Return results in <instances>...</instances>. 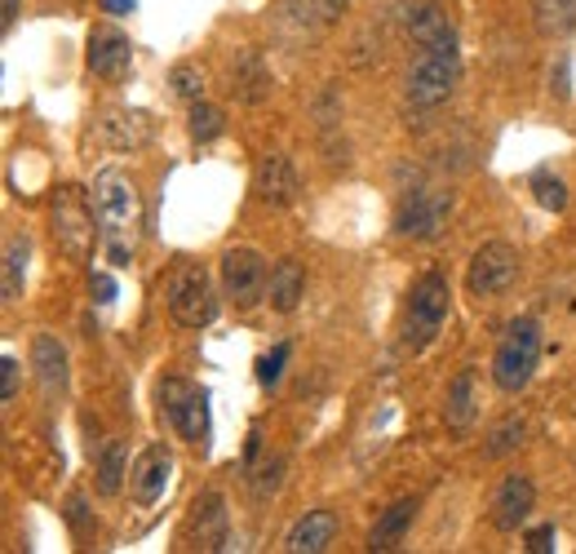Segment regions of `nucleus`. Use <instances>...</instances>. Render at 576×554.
<instances>
[{
	"instance_id": "obj_1",
	"label": "nucleus",
	"mask_w": 576,
	"mask_h": 554,
	"mask_svg": "<svg viewBox=\"0 0 576 554\" xmlns=\"http://www.w3.org/2000/svg\"><path fill=\"white\" fill-rule=\"evenodd\" d=\"M94 209H98V235L107 244L111 266H129L138 231H142V200H138V187L129 182V173L103 169L94 178Z\"/></svg>"
},
{
	"instance_id": "obj_2",
	"label": "nucleus",
	"mask_w": 576,
	"mask_h": 554,
	"mask_svg": "<svg viewBox=\"0 0 576 554\" xmlns=\"http://www.w3.org/2000/svg\"><path fill=\"white\" fill-rule=\"evenodd\" d=\"M536 364H541V324L523 316V320H514L505 329V338H501V347L492 355V382L505 395H519L532 382Z\"/></svg>"
},
{
	"instance_id": "obj_3",
	"label": "nucleus",
	"mask_w": 576,
	"mask_h": 554,
	"mask_svg": "<svg viewBox=\"0 0 576 554\" xmlns=\"http://www.w3.org/2000/svg\"><path fill=\"white\" fill-rule=\"evenodd\" d=\"M448 280L439 270H430V275H422V280L413 285V298H408V320H404V347L408 351H426L435 338H439V329H444V320H448Z\"/></svg>"
},
{
	"instance_id": "obj_4",
	"label": "nucleus",
	"mask_w": 576,
	"mask_h": 554,
	"mask_svg": "<svg viewBox=\"0 0 576 554\" xmlns=\"http://www.w3.org/2000/svg\"><path fill=\"white\" fill-rule=\"evenodd\" d=\"M461 76V58L457 45H439V50H422V58L408 72V103L413 107H439L452 98Z\"/></svg>"
},
{
	"instance_id": "obj_5",
	"label": "nucleus",
	"mask_w": 576,
	"mask_h": 554,
	"mask_svg": "<svg viewBox=\"0 0 576 554\" xmlns=\"http://www.w3.org/2000/svg\"><path fill=\"white\" fill-rule=\"evenodd\" d=\"M452 209H457V195L448 187H417V191L404 195V204L395 213V231L408 235V239H422V244L439 239Z\"/></svg>"
},
{
	"instance_id": "obj_6",
	"label": "nucleus",
	"mask_w": 576,
	"mask_h": 554,
	"mask_svg": "<svg viewBox=\"0 0 576 554\" xmlns=\"http://www.w3.org/2000/svg\"><path fill=\"white\" fill-rule=\"evenodd\" d=\"M169 316L182 329H204L217 320V294L204 266H182L169 280Z\"/></svg>"
},
{
	"instance_id": "obj_7",
	"label": "nucleus",
	"mask_w": 576,
	"mask_h": 554,
	"mask_svg": "<svg viewBox=\"0 0 576 554\" xmlns=\"http://www.w3.org/2000/svg\"><path fill=\"white\" fill-rule=\"evenodd\" d=\"M94 226H98V209L81 195V187H63L54 195V235L72 262H85L94 253Z\"/></svg>"
},
{
	"instance_id": "obj_8",
	"label": "nucleus",
	"mask_w": 576,
	"mask_h": 554,
	"mask_svg": "<svg viewBox=\"0 0 576 554\" xmlns=\"http://www.w3.org/2000/svg\"><path fill=\"white\" fill-rule=\"evenodd\" d=\"M160 413L186 444H204L209 439V395L200 386H191L182 377H169L160 386Z\"/></svg>"
},
{
	"instance_id": "obj_9",
	"label": "nucleus",
	"mask_w": 576,
	"mask_h": 554,
	"mask_svg": "<svg viewBox=\"0 0 576 554\" xmlns=\"http://www.w3.org/2000/svg\"><path fill=\"white\" fill-rule=\"evenodd\" d=\"M519 280V253L505 239H488L474 248L470 270H466V289L470 298H497Z\"/></svg>"
},
{
	"instance_id": "obj_10",
	"label": "nucleus",
	"mask_w": 576,
	"mask_h": 554,
	"mask_svg": "<svg viewBox=\"0 0 576 554\" xmlns=\"http://www.w3.org/2000/svg\"><path fill=\"white\" fill-rule=\"evenodd\" d=\"M266 285H270V270H266V257L257 248H226L222 253V294L239 311L257 307Z\"/></svg>"
},
{
	"instance_id": "obj_11",
	"label": "nucleus",
	"mask_w": 576,
	"mask_h": 554,
	"mask_svg": "<svg viewBox=\"0 0 576 554\" xmlns=\"http://www.w3.org/2000/svg\"><path fill=\"white\" fill-rule=\"evenodd\" d=\"M399 23H404V32H408V41L417 50L457 45V28H452V19H448V10L439 6V0H404Z\"/></svg>"
},
{
	"instance_id": "obj_12",
	"label": "nucleus",
	"mask_w": 576,
	"mask_h": 554,
	"mask_svg": "<svg viewBox=\"0 0 576 554\" xmlns=\"http://www.w3.org/2000/svg\"><path fill=\"white\" fill-rule=\"evenodd\" d=\"M169 479H173V457H169L164 444H151L129 466V497L138 505H156L169 492Z\"/></svg>"
},
{
	"instance_id": "obj_13",
	"label": "nucleus",
	"mask_w": 576,
	"mask_h": 554,
	"mask_svg": "<svg viewBox=\"0 0 576 554\" xmlns=\"http://www.w3.org/2000/svg\"><path fill=\"white\" fill-rule=\"evenodd\" d=\"M253 195L270 209H284V204H294L298 200V169L294 160H288L284 151H270L262 156L257 173H253Z\"/></svg>"
},
{
	"instance_id": "obj_14",
	"label": "nucleus",
	"mask_w": 576,
	"mask_h": 554,
	"mask_svg": "<svg viewBox=\"0 0 576 554\" xmlns=\"http://www.w3.org/2000/svg\"><path fill=\"white\" fill-rule=\"evenodd\" d=\"M536 505V488L527 475H505L492 492V528L497 532H519V523L527 519V510Z\"/></svg>"
},
{
	"instance_id": "obj_15",
	"label": "nucleus",
	"mask_w": 576,
	"mask_h": 554,
	"mask_svg": "<svg viewBox=\"0 0 576 554\" xmlns=\"http://www.w3.org/2000/svg\"><path fill=\"white\" fill-rule=\"evenodd\" d=\"M89 72L94 76H103V81H125L129 76V67H134V45H129V36H120V32H111V28H98L94 36H89Z\"/></svg>"
},
{
	"instance_id": "obj_16",
	"label": "nucleus",
	"mask_w": 576,
	"mask_h": 554,
	"mask_svg": "<svg viewBox=\"0 0 576 554\" xmlns=\"http://www.w3.org/2000/svg\"><path fill=\"white\" fill-rule=\"evenodd\" d=\"M186 532H191L195 550H222L226 545V501H222V492H204L195 501Z\"/></svg>"
},
{
	"instance_id": "obj_17",
	"label": "nucleus",
	"mask_w": 576,
	"mask_h": 554,
	"mask_svg": "<svg viewBox=\"0 0 576 554\" xmlns=\"http://www.w3.org/2000/svg\"><path fill=\"white\" fill-rule=\"evenodd\" d=\"M333 536H338V514L333 510H307L294 523V532H288L284 550L288 554H324L333 545Z\"/></svg>"
},
{
	"instance_id": "obj_18",
	"label": "nucleus",
	"mask_w": 576,
	"mask_h": 554,
	"mask_svg": "<svg viewBox=\"0 0 576 554\" xmlns=\"http://www.w3.org/2000/svg\"><path fill=\"white\" fill-rule=\"evenodd\" d=\"M32 364H36V382H41L45 399H58L67 391V347L58 338H50V333H36Z\"/></svg>"
},
{
	"instance_id": "obj_19",
	"label": "nucleus",
	"mask_w": 576,
	"mask_h": 554,
	"mask_svg": "<svg viewBox=\"0 0 576 554\" xmlns=\"http://www.w3.org/2000/svg\"><path fill=\"white\" fill-rule=\"evenodd\" d=\"M479 417V373L474 369H461L448 386V404H444V422L452 435H466Z\"/></svg>"
},
{
	"instance_id": "obj_20",
	"label": "nucleus",
	"mask_w": 576,
	"mask_h": 554,
	"mask_svg": "<svg viewBox=\"0 0 576 554\" xmlns=\"http://www.w3.org/2000/svg\"><path fill=\"white\" fill-rule=\"evenodd\" d=\"M103 138H107V147H116V151H138V147L151 142V116H147V111L116 107V111L103 120Z\"/></svg>"
},
{
	"instance_id": "obj_21",
	"label": "nucleus",
	"mask_w": 576,
	"mask_h": 554,
	"mask_svg": "<svg viewBox=\"0 0 576 554\" xmlns=\"http://www.w3.org/2000/svg\"><path fill=\"white\" fill-rule=\"evenodd\" d=\"M266 294H270V307H275L279 316H288V311H298V302H302V294H307V275H302V266H298L294 257H284V262H275V270H270V285H266Z\"/></svg>"
},
{
	"instance_id": "obj_22",
	"label": "nucleus",
	"mask_w": 576,
	"mask_h": 554,
	"mask_svg": "<svg viewBox=\"0 0 576 554\" xmlns=\"http://www.w3.org/2000/svg\"><path fill=\"white\" fill-rule=\"evenodd\" d=\"M231 94L244 98V103H262L270 94V72H266V63H262L257 50H244L235 58V67H231Z\"/></svg>"
},
{
	"instance_id": "obj_23",
	"label": "nucleus",
	"mask_w": 576,
	"mask_h": 554,
	"mask_svg": "<svg viewBox=\"0 0 576 554\" xmlns=\"http://www.w3.org/2000/svg\"><path fill=\"white\" fill-rule=\"evenodd\" d=\"M413 519H417V501H413V497H399V501L377 519V528L369 532V550H395V545L404 541V532L413 528Z\"/></svg>"
},
{
	"instance_id": "obj_24",
	"label": "nucleus",
	"mask_w": 576,
	"mask_h": 554,
	"mask_svg": "<svg viewBox=\"0 0 576 554\" xmlns=\"http://www.w3.org/2000/svg\"><path fill=\"white\" fill-rule=\"evenodd\" d=\"M536 32L550 41H563L576 32V0H532Z\"/></svg>"
},
{
	"instance_id": "obj_25",
	"label": "nucleus",
	"mask_w": 576,
	"mask_h": 554,
	"mask_svg": "<svg viewBox=\"0 0 576 554\" xmlns=\"http://www.w3.org/2000/svg\"><path fill=\"white\" fill-rule=\"evenodd\" d=\"M351 0H284V14L298 28H333Z\"/></svg>"
},
{
	"instance_id": "obj_26",
	"label": "nucleus",
	"mask_w": 576,
	"mask_h": 554,
	"mask_svg": "<svg viewBox=\"0 0 576 554\" xmlns=\"http://www.w3.org/2000/svg\"><path fill=\"white\" fill-rule=\"evenodd\" d=\"M28 257H32V244H28V239H10V248H6V302H19V298H23Z\"/></svg>"
},
{
	"instance_id": "obj_27",
	"label": "nucleus",
	"mask_w": 576,
	"mask_h": 554,
	"mask_svg": "<svg viewBox=\"0 0 576 554\" xmlns=\"http://www.w3.org/2000/svg\"><path fill=\"white\" fill-rule=\"evenodd\" d=\"M523 435H527V422H523L519 413H510L505 422H497V426H492V435H488L483 452H488V457H505V452H514V448L523 444Z\"/></svg>"
},
{
	"instance_id": "obj_28",
	"label": "nucleus",
	"mask_w": 576,
	"mask_h": 554,
	"mask_svg": "<svg viewBox=\"0 0 576 554\" xmlns=\"http://www.w3.org/2000/svg\"><path fill=\"white\" fill-rule=\"evenodd\" d=\"M125 444H107V452H103V461H98V492L103 497H116L120 492V483H125Z\"/></svg>"
},
{
	"instance_id": "obj_29",
	"label": "nucleus",
	"mask_w": 576,
	"mask_h": 554,
	"mask_svg": "<svg viewBox=\"0 0 576 554\" xmlns=\"http://www.w3.org/2000/svg\"><path fill=\"white\" fill-rule=\"evenodd\" d=\"M222 125H226V120H222V107H213V103H204V98L191 103V142H200V147L213 142V138L222 134Z\"/></svg>"
},
{
	"instance_id": "obj_30",
	"label": "nucleus",
	"mask_w": 576,
	"mask_h": 554,
	"mask_svg": "<svg viewBox=\"0 0 576 554\" xmlns=\"http://www.w3.org/2000/svg\"><path fill=\"white\" fill-rule=\"evenodd\" d=\"M532 195H536V204L541 209H550V213H563L567 209V182L563 178H554V173H532Z\"/></svg>"
},
{
	"instance_id": "obj_31",
	"label": "nucleus",
	"mask_w": 576,
	"mask_h": 554,
	"mask_svg": "<svg viewBox=\"0 0 576 554\" xmlns=\"http://www.w3.org/2000/svg\"><path fill=\"white\" fill-rule=\"evenodd\" d=\"M169 85H173V94H178L182 103H200V98H204V72H200V67H191V63L173 67Z\"/></svg>"
},
{
	"instance_id": "obj_32",
	"label": "nucleus",
	"mask_w": 576,
	"mask_h": 554,
	"mask_svg": "<svg viewBox=\"0 0 576 554\" xmlns=\"http://www.w3.org/2000/svg\"><path fill=\"white\" fill-rule=\"evenodd\" d=\"M284 360H288V347L279 342L270 355H262V360H257V382H262V386H275V382H279V373H284Z\"/></svg>"
},
{
	"instance_id": "obj_33",
	"label": "nucleus",
	"mask_w": 576,
	"mask_h": 554,
	"mask_svg": "<svg viewBox=\"0 0 576 554\" xmlns=\"http://www.w3.org/2000/svg\"><path fill=\"white\" fill-rule=\"evenodd\" d=\"M0 399H6V404L19 399V360L14 355L0 360Z\"/></svg>"
},
{
	"instance_id": "obj_34",
	"label": "nucleus",
	"mask_w": 576,
	"mask_h": 554,
	"mask_svg": "<svg viewBox=\"0 0 576 554\" xmlns=\"http://www.w3.org/2000/svg\"><path fill=\"white\" fill-rule=\"evenodd\" d=\"M279 475H284V461H266L257 475H253V492L257 497H270L279 488Z\"/></svg>"
},
{
	"instance_id": "obj_35",
	"label": "nucleus",
	"mask_w": 576,
	"mask_h": 554,
	"mask_svg": "<svg viewBox=\"0 0 576 554\" xmlns=\"http://www.w3.org/2000/svg\"><path fill=\"white\" fill-rule=\"evenodd\" d=\"M523 541H527V550H532V554H550V550H554V523H541V528H532Z\"/></svg>"
},
{
	"instance_id": "obj_36",
	"label": "nucleus",
	"mask_w": 576,
	"mask_h": 554,
	"mask_svg": "<svg viewBox=\"0 0 576 554\" xmlns=\"http://www.w3.org/2000/svg\"><path fill=\"white\" fill-rule=\"evenodd\" d=\"M98 10H103V14H111V19H125V14H134V10H138V0H98Z\"/></svg>"
},
{
	"instance_id": "obj_37",
	"label": "nucleus",
	"mask_w": 576,
	"mask_h": 554,
	"mask_svg": "<svg viewBox=\"0 0 576 554\" xmlns=\"http://www.w3.org/2000/svg\"><path fill=\"white\" fill-rule=\"evenodd\" d=\"M94 294H98V302L116 298V280H111V275H94Z\"/></svg>"
},
{
	"instance_id": "obj_38",
	"label": "nucleus",
	"mask_w": 576,
	"mask_h": 554,
	"mask_svg": "<svg viewBox=\"0 0 576 554\" xmlns=\"http://www.w3.org/2000/svg\"><path fill=\"white\" fill-rule=\"evenodd\" d=\"M0 10H6V14H0V23H6V32H10L14 19H19V0H0Z\"/></svg>"
}]
</instances>
